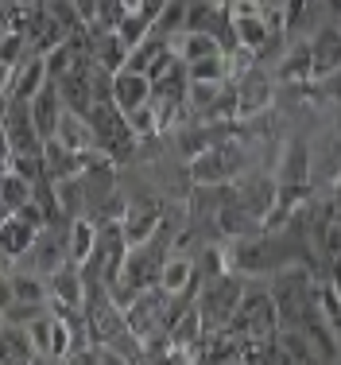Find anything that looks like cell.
Instances as JSON below:
<instances>
[{"label":"cell","instance_id":"484cf974","mask_svg":"<svg viewBox=\"0 0 341 365\" xmlns=\"http://www.w3.org/2000/svg\"><path fill=\"white\" fill-rule=\"evenodd\" d=\"M12 303H16V295H12V276L0 272V311H8Z\"/></svg>","mask_w":341,"mask_h":365},{"label":"cell","instance_id":"30bf717a","mask_svg":"<svg viewBox=\"0 0 341 365\" xmlns=\"http://www.w3.org/2000/svg\"><path fill=\"white\" fill-rule=\"evenodd\" d=\"M98 241H101L98 225L85 222V218H74V225H70V237H66V257H70V264L82 268L85 260L98 253Z\"/></svg>","mask_w":341,"mask_h":365},{"label":"cell","instance_id":"5b68a950","mask_svg":"<svg viewBox=\"0 0 341 365\" xmlns=\"http://www.w3.org/2000/svg\"><path fill=\"white\" fill-rule=\"evenodd\" d=\"M55 140H58V144H66L70 152L85 155L93 144H98V133H93L90 117H82V113H74V109H63V117H58V133H55Z\"/></svg>","mask_w":341,"mask_h":365},{"label":"cell","instance_id":"ba28073f","mask_svg":"<svg viewBox=\"0 0 341 365\" xmlns=\"http://www.w3.org/2000/svg\"><path fill=\"white\" fill-rule=\"evenodd\" d=\"M112 93H117V106L125 113H136L140 106H147V98H152V78L125 71V74L112 78Z\"/></svg>","mask_w":341,"mask_h":365},{"label":"cell","instance_id":"7a4b0ae2","mask_svg":"<svg viewBox=\"0 0 341 365\" xmlns=\"http://www.w3.org/2000/svg\"><path fill=\"white\" fill-rule=\"evenodd\" d=\"M47 288H51V311H55V315H74V311H82L85 288H82V268L78 264H63L58 272H51Z\"/></svg>","mask_w":341,"mask_h":365},{"label":"cell","instance_id":"cb8c5ba5","mask_svg":"<svg viewBox=\"0 0 341 365\" xmlns=\"http://www.w3.org/2000/svg\"><path fill=\"white\" fill-rule=\"evenodd\" d=\"M194 66V82H217V78H221V58L217 55H209V58H198V63H190Z\"/></svg>","mask_w":341,"mask_h":365},{"label":"cell","instance_id":"3957f363","mask_svg":"<svg viewBox=\"0 0 341 365\" xmlns=\"http://www.w3.org/2000/svg\"><path fill=\"white\" fill-rule=\"evenodd\" d=\"M241 168V155L237 148H214V152H202L194 155V179L206 182V187H217V182H229L233 171Z\"/></svg>","mask_w":341,"mask_h":365},{"label":"cell","instance_id":"d6986e66","mask_svg":"<svg viewBox=\"0 0 341 365\" xmlns=\"http://www.w3.org/2000/svg\"><path fill=\"white\" fill-rule=\"evenodd\" d=\"M23 334L39 358H51V315H35L31 323H23Z\"/></svg>","mask_w":341,"mask_h":365},{"label":"cell","instance_id":"5bb4252c","mask_svg":"<svg viewBox=\"0 0 341 365\" xmlns=\"http://www.w3.org/2000/svg\"><path fill=\"white\" fill-rule=\"evenodd\" d=\"M28 253H35V272L39 276H51V272H58L63 264H70V257H66V245L58 237H35V245L28 249Z\"/></svg>","mask_w":341,"mask_h":365},{"label":"cell","instance_id":"44dd1931","mask_svg":"<svg viewBox=\"0 0 341 365\" xmlns=\"http://www.w3.org/2000/svg\"><path fill=\"white\" fill-rule=\"evenodd\" d=\"M237 31H241V39L248 43V47H264V39H268L264 20H256V16H241V20H237Z\"/></svg>","mask_w":341,"mask_h":365},{"label":"cell","instance_id":"9c48e42d","mask_svg":"<svg viewBox=\"0 0 341 365\" xmlns=\"http://www.w3.org/2000/svg\"><path fill=\"white\" fill-rule=\"evenodd\" d=\"M35 237H39V230L12 214V218L0 225V253H4L8 260H20V257L35 245Z\"/></svg>","mask_w":341,"mask_h":365},{"label":"cell","instance_id":"7402d4cb","mask_svg":"<svg viewBox=\"0 0 341 365\" xmlns=\"http://www.w3.org/2000/svg\"><path fill=\"white\" fill-rule=\"evenodd\" d=\"M23 39L28 36H20V31H0V63H8V66H16V58L23 55Z\"/></svg>","mask_w":341,"mask_h":365},{"label":"cell","instance_id":"52a82bcc","mask_svg":"<svg viewBox=\"0 0 341 365\" xmlns=\"http://www.w3.org/2000/svg\"><path fill=\"white\" fill-rule=\"evenodd\" d=\"M82 168H85V155L70 152V148H66V144H58L55 136H51V140L43 144V175H47L51 182H58V179H74Z\"/></svg>","mask_w":341,"mask_h":365},{"label":"cell","instance_id":"9a60e30c","mask_svg":"<svg viewBox=\"0 0 341 365\" xmlns=\"http://www.w3.org/2000/svg\"><path fill=\"white\" fill-rule=\"evenodd\" d=\"M35 198V182L31 179H23V175H16V171H4L0 175V202L8 206V210H20V206H28Z\"/></svg>","mask_w":341,"mask_h":365},{"label":"cell","instance_id":"6da1fadb","mask_svg":"<svg viewBox=\"0 0 341 365\" xmlns=\"http://www.w3.org/2000/svg\"><path fill=\"white\" fill-rule=\"evenodd\" d=\"M206 292L198 295V315H202V330L206 338L209 334H221V330H229L233 315H237L241 299H244V288L237 276H214V280H202Z\"/></svg>","mask_w":341,"mask_h":365},{"label":"cell","instance_id":"ac0fdd59","mask_svg":"<svg viewBox=\"0 0 341 365\" xmlns=\"http://www.w3.org/2000/svg\"><path fill=\"white\" fill-rule=\"evenodd\" d=\"M43 8H47V16L63 31H82V8H78V0H47Z\"/></svg>","mask_w":341,"mask_h":365},{"label":"cell","instance_id":"ffe728a7","mask_svg":"<svg viewBox=\"0 0 341 365\" xmlns=\"http://www.w3.org/2000/svg\"><path fill=\"white\" fill-rule=\"evenodd\" d=\"M283 182L307 187V148H303V144L287 148V160H283Z\"/></svg>","mask_w":341,"mask_h":365},{"label":"cell","instance_id":"d4e9b609","mask_svg":"<svg viewBox=\"0 0 341 365\" xmlns=\"http://www.w3.org/2000/svg\"><path fill=\"white\" fill-rule=\"evenodd\" d=\"M12 144H8V136H4V128H0V175H4V171H12Z\"/></svg>","mask_w":341,"mask_h":365},{"label":"cell","instance_id":"83f0119b","mask_svg":"<svg viewBox=\"0 0 341 365\" xmlns=\"http://www.w3.org/2000/svg\"><path fill=\"white\" fill-rule=\"evenodd\" d=\"M8 106H12V98H8V93H0V128H4V120H8Z\"/></svg>","mask_w":341,"mask_h":365},{"label":"cell","instance_id":"4316f807","mask_svg":"<svg viewBox=\"0 0 341 365\" xmlns=\"http://www.w3.org/2000/svg\"><path fill=\"white\" fill-rule=\"evenodd\" d=\"M66 365H98V350H82V354H70V358H63Z\"/></svg>","mask_w":341,"mask_h":365},{"label":"cell","instance_id":"7c38bea8","mask_svg":"<svg viewBox=\"0 0 341 365\" xmlns=\"http://www.w3.org/2000/svg\"><path fill=\"white\" fill-rule=\"evenodd\" d=\"M51 78H47V58L43 55H31L28 63L16 71V82H12V98H23V101H31L35 93L47 86Z\"/></svg>","mask_w":341,"mask_h":365},{"label":"cell","instance_id":"8fae6325","mask_svg":"<svg viewBox=\"0 0 341 365\" xmlns=\"http://www.w3.org/2000/svg\"><path fill=\"white\" fill-rule=\"evenodd\" d=\"M310 58H314V78H326L341 66V36L334 28L318 31V39L310 43Z\"/></svg>","mask_w":341,"mask_h":365},{"label":"cell","instance_id":"e0dca14e","mask_svg":"<svg viewBox=\"0 0 341 365\" xmlns=\"http://www.w3.org/2000/svg\"><path fill=\"white\" fill-rule=\"evenodd\" d=\"M12 295H16V303H47L51 288L39 280V272H16L12 276Z\"/></svg>","mask_w":341,"mask_h":365},{"label":"cell","instance_id":"2e32d148","mask_svg":"<svg viewBox=\"0 0 341 365\" xmlns=\"http://www.w3.org/2000/svg\"><path fill=\"white\" fill-rule=\"evenodd\" d=\"M55 187V202H58V214H66V218H78V210H82V202H85V182L82 179H58V182H51Z\"/></svg>","mask_w":341,"mask_h":365},{"label":"cell","instance_id":"4fadbf2b","mask_svg":"<svg viewBox=\"0 0 341 365\" xmlns=\"http://www.w3.org/2000/svg\"><path fill=\"white\" fill-rule=\"evenodd\" d=\"M39 354L31 350L28 334L12 327H0V365H35Z\"/></svg>","mask_w":341,"mask_h":365},{"label":"cell","instance_id":"603a6c76","mask_svg":"<svg viewBox=\"0 0 341 365\" xmlns=\"http://www.w3.org/2000/svg\"><path fill=\"white\" fill-rule=\"evenodd\" d=\"M217 55V43L209 36H187V58L190 63H198V58H209Z\"/></svg>","mask_w":341,"mask_h":365},{"label":"cell","instance_id":"277c9868","mask_svg":"<svg viewBox=\"0 0 341 365\" xmlns=\"http://www.w3.org/2000/svg\"><path fill=\"white\" fill-rule=\"evenodd\" d=\"M31 117H35V128H39L43 144L58 133V117H63V93H58L55 82H47L39 93L31 98Z\"/></svg>","mask_w":341,"mask_h":365},{"label":"cell","instance_id":"8992f818","mask_svg":"<svg viewBox=\"0 0 341 365\" xmlns=\"http://www.w3.org/2000/svg\"><path fill=\"white\" fill-rule=\"evenodd\" d=\"M163 230V218H159V210L155 206H132V210L120 218V233H125V241H128V249H140V245H147V241L155 237V233Z\"/></svg>","mask_w":341,"mask_h":365}]
</instances>
